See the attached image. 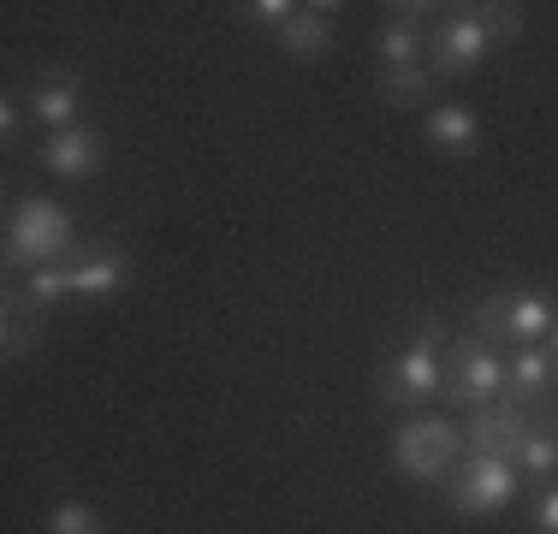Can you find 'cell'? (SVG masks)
Returning a JSON list of instances; mask_svg holds the SVG:
<instances>
[{
  "mask_svg": "<svg viewBox=\"0 0 558 534\" xmlns=\"http://www.w3.org/2000/svg\"><path fill=\"white\" fill-rule=\"evenodd\" d=\"M553 291H541V286H529V291H487L482 303L470 310V332L475 339H487L494 351H523V344H541L553 332Z\"/></svg>",
  "mask_w": 558,
  "mask_h": 534,
  "instance_id": "obj_3",
  "label": "cell"
},
{
  "mask_svg": "<svg viewBox=\"0 0 558 534\" xmlns=\"http://www.w3.org/2000/svg\"><path fill=\"white\" fill-rule=\"evenodd\" d=\"M43 332H48V310L31 298V291H7V363H19L24 351H36L43 344Z\"/></svg>",
  "mask_w": 558,
  "mask_h": 534,
  "instance_id": "obj_15",
  "label": "cell"
},
{
  "mask_svg": "<svg viewBox=\"0 0 558 534\" xmlns=\"http://www.w3.org/2000/svg\"><path fill=\"white\" fill-rule=\"evenodd\" d=\"M440 374H446V386H440V398L451 410H487V404H499L505 398V351H494L487 339H475V332H458L451 339V351L440 356Z\"/></svg>",
  "mask_w": 558,
  "mask_h": 534,
  "instance_id": "obj_4",
  "label": "cell"
},
{
  "mask_svg": "<svg viewBox=\"0 0 558 534\" xmlns=\"http://www.w3.org/2000/svg\"><path fill=\"white\" fill-rule=\"evenodd\" d=\"M19 125H24V107H19V96H0V143H19Z\"/></svg>",
  "mask_w": 558,
  "mask_h": 534,
  "instance_id": "obj_24",
  "label": "cell"
},
{
  "mask_svg": "<svg viewBox=\"0 0 558 534\" xmlns=\"http://www.w3.org/2000/svg\"><path fill=\"white\" fill-rule=\"evenodd\" d=\"M65 256H72V214L54 196H19L7 214V274H31Z\"/></svg>",
  "mask_w": 558,
  "mask_h": 534,
  "instance_id": "obj_2",
  "label": "cell"
},
{
  "mask_svg": "<svg viewBox=\"0 0 558 534\" xmlns=\"http://www.w3.org/2000/svg\"><path fill=\"white\" fill-rule=\"evenodd\" d=\"M375 53H380V72H410V65L428 60V31L387 19V24L375 31Z\"/></svg>",
  "mask_w": 558,
  "mask_h": 534,
  "instance_id": "obj_16",
  "label": "cell"
},
{
  "mask_svg": "<svg viewBox=\"0 0 558 534\" xmlns=\"http://www.w3.org/2000/svg\"><path fill=\"white\" fill-rule=\"evenodd\" d=\"M434 89L440 77L428 65H410V72H375V96L387 107H434Z\"/></svg>",
  "mask_w": 558,
  "mask_h": 534,
  "instance_id": "obj_17",
  "label": "cell"
},
{
  "mask_svg": "<svg viewBox=\"0 0 558 534\" xmlns=\"http://www.w3.org/2000/svg\"><path fill=\"white\" fill-rule=\"evenodd\" d=\"M333 0H315V7H298V19L279 31V48L291 53V60H322L327 43H333Z\"/></svg>",
  "mask_w": 558,
  "mask_h": 534,
  "instance_id": "obj_12",
  "label": "cell"
},
{
  "mask_svg": "<svg viewBox=\"0 0 558 534\" xmlns=\"http://www.w3.org/2000/svg\"><path fill=\"white\" fill-rule=\"evenodd\" d=\"M77 107H84V84H77V77H43V84L31 89V119L36 125L72 131V125H84Z\"/></svg>",
  "mask_w": 558,
  "mask_h": 534,
  "instance_id": "obj_13",
  "label": "cell"
},
{
  "mask_svg": "<svg viewBox=\"0 0 558 534\" xmlns=\"http://www.w3.org/2000/svg\"><path fill=\"white\" fill-rule=\"evenodd\" d=\"M511 463H517V475H523V481H553L558 475V416H535V422H529V434L517 439Z\"/></svg>",
  "mask_w": 558,
  "mask_h": 534,
  "instance_id": "obj_14",
  "label": "cell"
},
{
  "mask_svg": "<svg viewBox=\"0 0 558 534\" xmlns=\"http://www.w3.org/2000/svg\"><path fill=\"white\" fill-rule=\"evenodd\" d=\"M541 351H547L553 363H558V320H553V332H547V339H541Z\"/></svg>",
  "mask_w": 558,
  "mask_h": 534,
  "instance_id": "obj_25",
  "label": "cell"
},
{
  "mask_svg": "<svg viewBox=\"0 0 558 534\" xmlns=\"http://www.w3.org/2000/svg\"><path fill=\"white\" fill-rule=\"evenodd\" d=\"M475 19L494 31V43H517L523 36V7H505V0H487V7H475Z\"/></svg>",
  "mask_w": 558,
  "mask_h": 534,
  "instance_id": "obj_20",
  "label": "cell"
},
{
  "mask_svg": "<svg viewBox=\"0 0 558 534\" xmlns=\"http://www.w3.org/2000/svg\"><path fill=\"white\" fill-rule=\"evenodd\" d=\"M65 267H72V298H84V303L113 298V291H125V279H131V256H119L113 244H96L89 256H77Z\"/></svg>",
  "mask_w": 558,
  "mask_h": 534,
  "instance_id": "obj_11",
  "label": "cell"
},
{
  "mask_svg": "<svg viewBox=\"0 0 558 534\" xmlns=\"http://www.w3.org/2000/svg\"><path fill=\"white\" fill-rule=\"evenodd\" d=\"M36 167L54 172V179H96V172L108 167V143H101V131H89V125L54 131V137L36 149Z\"/></svg>",
  "mask_w": 558,
  "mask_h": 534,
  "instance_id": "obj_9",
  "label": "cell"
},
{
  "mask_svg": "<svg viewBox=\"0 0 558 534\" xmlns=\"http://www.w3.org/2000/svg\"><path fill=\"white\" fill-rule=\"evenodd\" d=\"M487 53H494V31L475 19V7L446 12V19L428 31V72L440 77V84H451V77H470Z\"/></svg>",
  "mask_w": 558,
  "mask_h": 534,
  "instance_id": "obj_6",
  "label": "cell"
},
{
  "mask_svg": "<svg viewBox=\"0 0 558 534\" xmlns=\"http://www.w3.org/2000/svg\"><path fill=\"white\" fill-rule=\"evenodd\" d=\"M458 332L446 327V315H416V327H410V344H422V351H440V344H451Z\"/></svg>",
  "mask_w": 558,
  "mask_h": 534,
  "instance_id": "obj_22",
  "label": "cell"
},
{
  "mask_svg": "<svg viewBox=\"0 0 558 534\" xmlns=\"http://www.w3.org/2000/svg\"><path fill=\"white\" fill-rule=\"evenodd\" d=\"M422 137L451 160H475L482 155V113L463 101H434L428 119H422Z\"/></svg>",
  "mask_w": 558,
  "mask_h": 534,
  "instance_id": "obj_10",
  "label": "cell"
},
{
  "mask_svg": "<svg viewBox=\"0 0 558 534\" xmlns=\"http://www.w3.org/2000/svg\"><path fill=\"white\" fill-rule=\"evenodd\" d=\"M535 416H541V410L517 404V398H499V404L463 416V451H470V458H505V463H511L517 439L529 434V422H535Z\"/></svg>",
  "mask_w": 558,
  "mask_h": 534,
  "instance_id": "obj_8",
  "label": "cell"
},
{
  "mask_svg": "<svg viewBox=\"0 0 558 534\" xmlns=\"http://www.w3.org/2000/svg\"><path fill=\"white\" fill-rule=\"evenodd\" d=\"M535 534H558V481L535 493Z\"/></svg>",
  "mask_w": 558,
  "mask_h": 534,
  "instance_id": "obj_23",
  "label": "cell"
},
{
  "mask_svg": "<svg viewBox=\"0 0 558 534\" xmlns=\"http://www.w3.org/2000/svg\"><path fill=\"white\" fill-rule=\"evenodd\" d=\"M24 291H31V298L43 303V310H54V303L72 298V267H65V262L31 267V274H24Z\"/></svg>",
  "mask_w": 558,
  "mask_h": 534,
  "instance_id": "obj_18",
  "label": "cell"
},
{
  "mask_svg": "<svg viewBox=\"0 0 558 534\" xmlns=\"http://www.w3.org/2000/svg\"><path fill=\"white\" fill-rule=\"evenodd\" d=\"M517 493H523V475H517V463H505V458H463L458 475L446 481V505L458 517L511 511Z\"/></svg>",
  "mask_w": 558,
  "mask_h": 534,
  "instance_id": "obj_5",
  "label": "cell"
},
{
  "mask_svg": "<svg viewBox=\"0 0 558 534\" xmlns=\"http://www.w3.org/2000/svg\"><path fill=\"white\" fill-rule=\"evenodd\" d=\"M48 534H108L101 529V511L96 505H84V499H65L48 511Z\"/></svg>",
  "mask_w": 558,
  "mask_h": 534,
  "instance_id": "obj_19",
  "label": "cell"
},
{
  "mask_svg": "<svg viewBox=\"0 0 558 534\" xmlns=\"http://www.w3.org/2000/svg\"><path fill=\"white\" fill-rule=\"evenodd\" d=\"M440 386H446V374H440V351L404 344V351H398L392 363L380 368L375 398H380L387 410H410V416H416L422 404H434V398H440Z\"/></svg>",
  "mask_w": 558,
  "mask_h": 534,
  "instance_id": "obj_7",
  "label": "cell"
},
{
  "mask_svg": "<svg viewBox=\"0 0 558 534\" xmlns=\"http://www.w3.org/2000/svg\"><path fill=\"white\" fill-rule=\"evenodd\" d=\"M238 12H244L250 24H262V31H274V36L298 19V7H291V0H250V7H238Z\"/></svg>",
  "mask_w": 558,
  "mask_h": 534,
  "instance_id": "obj_21",
  "label": "cell"
},
{
  "mask_svg": "<svg viewBox=\"0 0 558 534\" xmlns=\"http://www.w3.org/2000/svg\"><path fill=\"white\" fill-rule=\"evenodd\" d=\"M470 458L463 451V422L451 416H404L392 427V470L416 487H446L458 475V463Z\"/></svg>",
  "mask_w": 558,
  "mask_h": 534,
  "instance_id": "obj_1",
  "label": "cell"
}]
</instances>
